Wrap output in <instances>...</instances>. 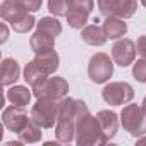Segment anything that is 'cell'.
Masks as SVG:
<instances>
[{"label":"cell","mask_w":146,"mask_h":146,"mask_svg":"<svg viewBox=\"0 0 146 146\" xmlns=\"http://www.w3.org/2000/svg\"><path fill=\"white\" fill-rule=\"evenodd\" d=\"M76 143L84 146V144H105L108 143L107 136L103 134L102 124L98 117H91L86 113L84 117L78 119L76 124Z\"/></svg>","instance_id":"cell-1"},{"label":"cell","mask_w":146,"mask_h":146,"mask_svg":"<svg viewBox=\"0 0 146 146\" xmlns=\"http://www.w3.org/2000/svg\"><path fill=\"white\" fill-rule=\"evenodd\" d=\"M0 12H2L4 21L11 23V26L17 33H28L35 26V17L28 14V9H24L16 0H5Z\"/></svg>","instance_id":"cell-2"},{"label":"cell","mask_w":146,"mask_h":146,"mask_svg":"<svg viewBox=\"0 0 146 146\" xmlns=\"http://www.w3.org/2000/svg\"><path fill=\"white\" fill-rule=\"evenodd\" d=\"M31 119L41 129H50L58 120V103L55 100L40 98L31 110Z\"/></svg>","instance_id":"cell-3"},{"label":"cell","mask_w":146,"mask_h":146,"mask_svg":"<svg viewBox=\"0 0 146 146\" xmlns=\"http://www.w3.org/2000/svg\"><path fill=\"white\" fill-rule=\"evenodd\" d=\"M120 119H122V125L124 129L132 134V136H143L146 134V110L137 105H127L124 107L122 113H120Z\"/></svg>","instance_id":"cell-4"},{"label":"cell","mask_w":146,"mask_h":146,"mask_svg":"<svg viewBox=\"0 0 146 146\" xmlns=\"http://www.w3.org/2000/svg\"><path fill=\"white\" fill-rule=\"evenodd\" d=\"M113 74V64L110 60V57L107 53H96L91 57L90 65H88V76L93 83L102 84L105 81H108Z\"/></svg>","instance_id":"cell-5"},{"label":"cell","mask_w":146,"mask_h":146,"mask_svg":"<svg viewBox=\"0 0 146 146\" xmlns=\"http://www.w3.org/2000/svg\"><path fill=\"white\" fill-rule=\"evenodd\" d=\"M69 91V84L65 83V79L62 78H46L40 86H36L33 90L35 96L40 98H46V100H58L62 96H65V93Z\"/></svg>","instance_id":"cell-6"},{"label":"cell","mask_w":146,"mask_h":146,"mask_svg":"<svg viewBox=\"0 0 146 146\" xmlns=\"http://www.w3.org/2000/svg\"><path fill=\"white\" fill-rule=\"evenodd\" d=\"M102 96L108 105H124L132 100L134 90L127 83H110L103 88Z\"/></svg>","instance_id":"cell-7"},{"label":"cell","mask_w":146,"mask_h":146,"mask_svg":"<svg viewBox=\"0 0 146 146\" xmlns=\"http://www.w3.org/2000/svg\"><path fill=\"white\" fill-rule=\"evenodd\" d=\"M2 120H4V125L7 129H11L12 132H21L29 122H31V117H28V113L23 110V107H9L4 110L2 113Z\"/></svg>","instance_id":"cell-8"},{"label":"cell","mask_w":146,"mask_h":146,"mask_svg":"<svg viewBox=\"0 0 146 146\" xmlns=\"http://www.w3.org/2000/svg\"><path fill=\"white\" fill-rule=\"evenodd\" d=\"M112 57L115 60L117 65L120 67H127L134 62L136 57V45L129 40V38H122L119 41H115L113 48H112Z\"/></svg>","instance_id":"cell-9"},{"label":"cell","mask_w":146,"mask_h":146,"mask_svg":"<svg viewBox=\"0 0 146 146\" xmlns=\"http://www.w3.org/2000/svg\"><path fill=\"white\" fill-rule=\"evenodd\" d=\"M45 76H52L58 67V55L55 50H48L43 53H36L35 60H31Z\"/></svg>","instance_id":"cell-10"},{"label":"cell","mask_w":146,"mask_h":146,"mask_svg":"<svg viewBox=\"0 0 146 146\" xmlns=\"http://www.w3.org/2000/svg\"><path fill=\"white\" fill-rule=\"evenodd\" d=\"M103 31H105L107 38L117 40V38H122L127 33V24L124 23L122 17L112 16V17H107V21L103 23Z\"/></svg>","instance_id":"cell-11"},{"label":"cell","mask_w":146,"mask_h":146,"mask_svg":"<svg viewBox=\"0 0 146 146\" xmlns=\"http://www.w3.org/2000/svg\"><path fill=\"white\" fill-rule=\"evenodd\" d=\"M81 38L84 43L88 45H93V46H102L105 45V41L108 40L103 28L96 26V24H91V26H86L83 31H81Z\"/></svg>","instance_id":"cell-12"},{"label":"cell","mask_w":146,"mask_h":146,"mask_svg":"<svg viewBox=\"0 0 146 146\" xmlns=\"http://www.w3.org/2000/svg\"><path fill=\"white\" fill-rule=\"evenodd\" d=\"M98 120L102 124V129H103V134L107 136V139L110 141L115 134H117V129H119V120H117V115L110 110H102L98 112Z\"/></svg>","instance_id":"cell-13"},{"label":"cell","mask_w":146,"mask_h":146,"mask_svg":"<svg viewBox=\"0 0 146 146\" xmlns=\"http://www.w3.org/2000/svg\"><path fill=\"white\" fill-rule=\"evenodd\" d=\"M19 64L14 58H4L2 62V70H0V76H2V84L4 86H11L19 79Z\"/></svg>","instance_id":"cell-14"},{"label":"cell","mask_w":146,"mask_h":146,"mask_svg":"<svg viewBox=\"0 0 146 146\" xmlns=\"http://www.w3.org/2000/svg\"><path fill=\"white\" fill-rule=\"evenodd\" d=\"M5 96H7V100H9L12 105L23 107V108L28 107L29 102H31V93H29V90L24 88V86H12V88L5 93Z\"/></svg>","instance_id":"cell-15"},{"label":"cell","mask_w":146,"mask_h":146,"mask_svg":"<svg viewBox=\"0 0 146 146\" xmlns=\"http://www.w3.org/2000/svg\"><path fill=\"white\" fill-rule=\"evenodd\" d=\"M76 124L78 122H74V120H58L57 127H55L57 139L60 143H70L76 134Z\"/></svg>","instance_id":"cell-16"},{"label":"cell","mask_w":146,"mask_h":146,"mask_svg":"<svg viewBox=\"0 0 146 146\" xmlns=\"http://www.w3.org/2000/svg\"><path fill=\"white\" fill-rule=\"evenodd\" d=\"M53 41H55L53 36H48L41 31H36L31 36V48L35 50V53H43V52L53 50Z\"/></svg>","instance_id":"cell-17"},{"label":"cell","mask_w":146,"mask_h":146,"mask_svg":"<svg viewBox=\"0 0 146 146\" xmlns=\"http://www.w3.org/2000/svg\"><path fill=\"white\" fill-rule=\"evenodd\" d=\"M88 11L84 9H78V7H70L69 14L65 16L67 17V23L70 28H74V29H83V26L88 23Z\"/></svg>","instance_id":"cell-18"},{"label":"cell","mask_w":146,"mask_h":146,"mask_svg":"<svg viewBox=\"0 0 146 146\" xmlns=\"http://www.w3.org/2000/svg\"><path fill=\"white\" fill-rule=\"evenodd\" d=\"M46 78H48V76H45L33 62H29V64L26 65V69H24V79H26V83H28L33 90H35L36 86H40Z\"/></svg>","instance_id":"cell-19"},{"label":"cell","mask_w":146,"mask_h":146,"mask_svg":"<svg viewBox=\"0 0 146 146\" xmlns=\"http://www.w3.org/2000/svg\"><path fill=\"white\" fill-rule=\"evenodd\" d=\"M36 31H41V33H45V35H48V36L57 38V36L62 33V26H60V23H58L55 17H43V19L38 23Z\"/></svg>","instance_id":"cell-20"},{"label":"cell","mask_w":146,"mask_h":146,"mask_svg":"<svg viewBox=\"0 0 146 146\" xmlns=\"http://www.w3.org/2000/svg\"><path fill=\"white\" fill-rule=\"evenodd\" d=\"M19 137L23 143H36L41 139V127L36 122H33V119H31V122L19 132Z\"/></svg>","instance_id":"cell-21"},{"label":"cell","mask_w":146,"mask_h":146,"mask_svg":"<svg viewBox=\"0 0 146 146\" xmlns=\"http://www.w3.org/2000/svg\"><path fill=\"white\" fill-rule=\"evenodd\" d=\"M72 7V0H48V9L53 16H67Z\"/></svg>","instance_id":"cell-22"},{"label":"cell","mask_w":146,"mask_h":146,"mask_svg":"<svg viewBox=\"0 0 146 146\" xmlns=\"http://www.w3.org/2000/svg\"><path fill=\"white\" fill-rule=\"evenodd\" d=\"M136 7H137V2H136V0H119L117 17H122V19L132 17L134 12H136Z\"/></svg>","instance_id":"cell-23"},{"label":"cell","mask_w":146,"mask_h":146,"mask_svg":"<svg viewBox=\"0 0 146 146\" xmlns=\"http://www.w3.org/2000/svg\"><path fill=\"white\" fill-rule=\"evenodd\" d=\"M98 9H100V14L105 17L117 16L119 0H98Z\"/></svg>","instance_id":"cell-24"},{"label":"cell","mask_w":146,"mask_h":146,"mask_svg":"<svg viewBox=\"0 0 146 146\" xmlns=\"http://www.w3.org/2000/svg\"><path fill=\"white\" fill-rule=\"evenodd\" d=\"M132 76L139 83H146V58L137 60L132 67Z\"/></svg>","instance_id":"cell-25"},{"label":"cell","mask_w":146,"mask_h":146,"mask_svg":"<svg viewBox=\"0 0 146 146\" xmlns=\"http://www.w3.org/2000/svg\"><path fill=\"white\" fill-rule=\"evenodd\" d=\"M16 2H19L24 9H28L31 12H36L41 9V0H16Z\"/></svg>","instance_id":"cell-26"},{"label":"cell","mask_w":146,"mask_h":146,"mask_svg":"<svg viewBox=\"0 0 146 146\" xmlns=\"http://www.w3.org/2000/svg\"><path fill=\"white\" fill-rule=\"evenodd\" d=\"M95 5V0H72V7H78V9H84L88 12L93 11Z\"/></svg>","instance_id":"cell-27"},{"label":"cell","mask_w":146,"mask_h":146,"mask_svg":"<svg viewBox=\"0 0 146 146\" xmlns=\"http://www.w3.org/2000/svg\"><path fill=\"white\" fill-rule=\"evenodd\" d=\"M136 48H137V53H139L143 58H146V36H141V38L137 40Z\"/></svg>","instance_id":"cell-28"},{"label":"cell","mask_w":146,"mask_h":146,"mask_svg":"<svg viewBox=\"0 0 146 146\" xmlns=\"http://www.w3.org/2000/svg\"><path fill=\"white\" fill-rule=\"evenodd\" d=\"M7 38H9L7 26H5V24H2V43H5V41H7Z\"/></svg>","instance_id":"cell-29"},{"label":"cell","mask_w":146,"mask_h":146,"mask_svg":"<svg viewBox=\"0 0 146 146\" xmlns=\"http://www.w3.org/2000/svg\"><path fill=\"white\" fill-rule=\"evenodd\" d=\"M5 146H21V143H12V141H11V143H7Z\"/></svg>","instance_id":"cell-30"},{"label":"cell","mask_w":146,"mask_h":146,"mask_svg":"<svg viewBox=\"0 0 146 146\" xmlns=\"http://www.w3.org/2000/svg\"><path fill=\"white\" fill-rule=\"evenodd\" d=\"M137 144H146V137H143V139H139V141H137Z\"/></svg>","instance_id":"cell-31"},{"label":"cell","mask_w":146,"mask_h":146,"mask_svg":"<svg viewBox=\"0 0 146 146\" xmlns=\"http://www.w3.org/2000/svg\"><path fill=\"white\" fill-rule=\"evenodd\" d=\"M143 108L146 110V96H144V100H143Z\"/></svg>","instance_id":"cell-32"},{"label":"cell","mask_w":146,"mask_h":146,"mask_svg":"<svg viewBox=\"0 0 146 146\" xmlns=\"http://www.w3.org/2000/svg\"><path fill=\"white\" fill-rule=\"evenodd\" d=\"M141 4H143V5H144V7H146V0H141Z\"/></svg>","instance_id":"cell-33"}]
</instances>
